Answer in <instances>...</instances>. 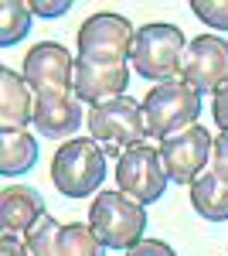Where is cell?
<instances>
[{
  "label": "cell",
  "mask_w": 228,
  "mask_h": 256,
  "mask_svg": "<svg viewBox=\"0 0 228 256\" xmlns=\"http://www.w3.org/2000/svg\"><path fill=\"white\" fill-rule=\"evenodd\" d=\"M89 137L106 150V158H123V150H130L136 144L147 140V120H143V102L133 96H119L109 102H99L85 116Z\"/></svg>",
  "instance_id": "obj_1"
},
{
  "label": "cell",
  "mask_w": 228,
  "mask_h": 256,
  "mask_svg": "<svg viewBox=\"0 0 228 256\" xmlns=\"http://www.w3.org/2000/svg\"><path fill=\"white\" fill-rule=\"evenodd\" d=\"M51 181L65 198H89L106 181V150L92 137L65 140L51 158Z\"/></svg>",
  "instance_id": "obj_2"
},
{
  "label": "cell",
  "mask_w": 228,
  "mask_h": 256,
  "mask_svg": "<svg viewBox=\"0 0 228 256\" xmlns=\"http://www.w3.org/2000/svg\"><path fill=\"white\" fill-rule=\"evenodd\" d=\"M201 116V92L191 89L184 79L157 82L143 99V120H147V137L167 140L181 130L194 126Z\"/></svg>",
  "instance_id": "obj_3"
},
{
  "label": "cell",
  "mask_w": 228,
  "mask_h": 256,
  "mask_svg": "<svg viewBox=\"0 0 228 256\" xmlns=\"http://www.w3.org/2000/svg\"><path fill=\"white\" fill-rule=\"evenodd\" d=\"M92 232L109 250H133L147 229V205H140L126 192H99L89 208Z\"/></svg>",
  "instance_id": "obj_4"
},
{
  "label": "cell",
  "mask_w": 228,
  "mask_h": 256,
  "mask_svg": "<svg viewBox=\"0 0 228 256\" xmlns=\"http://www.w3.org/2000/svg\"><path fill=\"white\" fill-rule=\"evenodd\" d=\"M188 48V38L177 24H143L136 31L133 41V55H130V65H133L136 76L150 82H171L177 79L181 72V55Z\"/></svg>",
  "instance_id": "obj_5"
},
{
  "label": "cell",
  "mask_w": 228,
  "mask_h": 256,
  "mask_svg": "<svg viewBox=\"0 0 228 256\" xmlns=\"http://www.w3.org/2000/svg\"><path fill=\"white\" fill-rule=\"evenodd\" d=\"M133 41H136L133 24L123 18V14H113V10H102V14L85 18L82 28H78V34H75L78 58L116 62V65H130Z\"/></svg>",
  "instance_id": "obj_6"
},
{
  "label": "cell",
  "mask_w": 228,
  "mask_h": 256,
  "mask_svg": "<svg viewBox=\"0 0 228 256\" xmlns=\"http://www.w3.org/2000/svg\"><path fill=\"white\" fill-rule=\"evenodd\" d=\"M116 184H119V192L136 198L140 205L160 202V195L171 184L167 168L160 160V147L143 140V144H136L130 150H123V158L116 160Z\"/></svg>",
  "instance_id": "obj_7"
},
{
  "label": "cell",
  "mask_w": 228,
  "mask_h": 256,
  "mask_svg": "<svg viewBox=\"0 0 228 256\" xmlns=\"http://www.w3.org/2000/svg\"><path fill=\"white\" fill-rule=\"evenodd\" d=\"M177 79H184L198 92H218L228 82V41L215 34L191 38L181 55Z\"/></svg>",
  "instance_id": "obj_8"
},
{
  "label": "cell",
  "mask_w": 228,
  "mask_h": 256,
  "mask_svg": "<svg viewBox=\"0 0 228 256\" xmlns=\"http://www.w3.org/2000/svg\"><path fill=\"white\" fill-rule=\"evenodd\" d=\"M211 140L215 137L201 123H194V126H188V130H181V134H174V137L157 144L160 147V160L167 168V178L174 184H191L211 164Z\"/></svg>",
  "instance_id": "obj_9"
},
{
  "label": "cell",
  "mask_w": 228,
  "mask_h": 256,
  "mask_svg": "<svg viewBox=\"0 0 228 256\" xmlns=\"http://www.w3.org/2000/svg\"><path fill=\"white\" fill-rule=\"evenodd\" d=\"M20 76L27 86L38 92H61V89H75V58L68 55V48H61L58 41H41L24 55Z\"/></svg>",
  "instance_id": "obj_10"
},
{
  "label": "cell",
  "mask_w": 228,
  "mask_h": 256,
  "mask_svg": "<svg viewBox=\"0 0 228 256\" xmlns=\"http://www.w3.org/2000/svg\"><path fill=\"white\" fill-rule=\"evenodd\" d=\"M126 86H130V65L75 58V96L82 102L99 106V102L119 99L126 96Z\"/></svg>",
  "instance_id": "obj_11"
},
{
  "label": "cell",
  "mask_w": 228,
  "mask_h": 256,
  "mask_svg": "<svg viewBox=\"0 0 228 256\" xmlns=\"http://www.w3.org/2000/svg\"><path fill=\"white\" fill-rule=\"evenodd\" d=\"M82 123H85V116H82V99L75 96V89L38 92L34 96V126H38L41 137L65 140L72 137Z\"/></svg>",
  "instance_id": "obj_12"
},
{
  "label": "cell",
  "mask_w": 228,
  "mask_h": 256,
  "mask_svg": "<svg viewBox=\"0 0 228 256\" xmlns=\"http://www.w3.org/2000/svg\"><path fill=\"white\" fill-rule=\"evenodd\" d=\"M34 123V89L14 68H0V126L3 130H24Z\"/></svg>",
  "instance_id": "obj_13"
},
{
  "label": "cell",
  "mask_w": 228,
  "mask_h": 256,
  "mask_svg": "<svg viewBox=\"0 0 228 256\" xmlns=\"http://www.w3.org/2000/svg\"><path fill=\"white\" fill-rule=\"evenodd\" d=\"M41 216H44L41 192L27 188V184H7L0 192V226H3V232L24 236Z\"/></svg>",
  "instance_id": "obj_14"
},
{
  "label": "cell",
  "mask_w": 228,
  "mask_h": 256,
  "mask_svg": "<svg viewBox=\"0 0 228 256\" xmlns=\"http://www.w3.org/2000/svg\"><path fill=\"white\" fill-rule=\"evenodd\" d=\"M191 208L205 222H228V184L218 181L211 168L191 181Z\"/></svg>",
  "instance_id": "obj_15"
},
{
  "label": "cell",
  "mask_w": 228,
  "mask_h": 256,
  "mask_svg": "<svg viewBox=\"0 0 228 256\" xmlns=\"http://www.w3.org/2000/svg\"><path fill=\"white\" fill-rule=\"evenodd\" d=\"M38 160V140L27 130H3L0 137V174H24Z\"/></svg>",
  "instance_id": "obj_16"
},
{
  "label": "cell",
  "mask_w": 228,
  "mask_h": 256,
  "mask_svg": "<svg viewBox=\"0 0 228 256\" xmlns=\"http://www.w3.org/2000/svg\"><path fill=\"white\" fill-rule=\"evenodd\" d=\"M31 18H34L31 4H24V0H3V4H0V44L10 48V44H17L20 38H27Z\"/></svg>",
  "instance_id": "obj_17"
},
{
  "label": "cell",
  "mask_w": 228,
  "mask_h": 256,
  "mask_svg": "<svg viewBox=\"0 0 228 256\" xmlns=\"http://www.w3.org/2000/svg\"><path fill=\"white\" fill-rule=\"evenodd\" d=\"M106 242L92 232L89 222H68L61 226V256H106Z\"/></svg>",
  "instance_id": "obj_18"
},
{
  "label": "cell",
  "mask_w": 228,
  "mask_h": 256,
  "mask_svg": "<svg viewBox=\"0 0 228 256\" xmlns=\"http://www.w3.org/2000/svg\"><path fill=\"white\" fill-rule=\"evenodd\" d=\"M24 246H27V256H61V222L44 216L24 232Z\"/></svg>",
  "instance_id": "obj_19"
},
{
  "label": "cell",
  "mask_w": 228,
  "mask_h": 256,
  "mask_svg": "<svg viewBox=\"0 0 228 256\" xmlns=\"http://www.w3.org/2000/svg\"><path fill=\"white\" fill-rule=\"evenodd\" d=\"M191 10L201 24L215 31H228V0H191Z\"/></svg>",
  "instance_id": "obj_20"
},
{
  "label": "cell",
  "mask_w": 228,
  "mask_h": 256,
  "mask_svg": "<svg viewBox=\"0 0 228 256\" xmlns=\"http://www.w3.org/2000/svg\"><path fill=\"white\" fill-rule=\"evenodd\" d=\"M208 168L215 171L218 181H225V184H228V134H225V130L211 140V164H208Z\"/></svg>",
  "instance_id": "obj_21"
},
{
  "label": "cell",
  "mask_w": 228,
  "mask_h": 256,
  "mask_svg": "<svg viewBox=\"0 0 228 256\" xmlns=\"http://www.w3.org/2000/svg\"><path fill=\"white\" fill-rule=\"evenodd\" d=\"M126 256H177V253L160 239H140L133 250H126Z\"/></svg>",
  "instance_id": "obj_22"
},
{
  "label": "cell",
  "mask_w": 228,
  "mask_h": 256,
  "mask_svg": "<svg viewBox=\"0 0 228 256\" xmlns=\"http://www.w3.org/2000/svg\"><path fill=\"white\" fill-rule=\"evenodd\" d=\"M211 116H215V123L228 134V82L211 96Z\"/></svg>",
  "instance_id": "obj_23"
},
{
  "label": "cell",
  "mask_w": 228,
  "mask_h": 256,
  "mask_svg": "<svg viewBox=\"0 0 228 256\" xmlns=\"http://www.w3.org/2000/svg\"><path fill=\"white\" fill-rule=\"evenodd\" d=\"M31 10L38 14V18H58V14H65V10H72V0H31Z\"/></svg>",
  "instance_id": "obj_24"
},
{
  "label": "cell",
  "mask_w": 228,
  "mask_h": 256,
  "mask_svg": "<svg viewBox=\"0 0 228 256\" xmlns=\"http://www.w3.org/2000/svg\"><path fill=\"white\" fill-rule=\"evenodd\" d=\"M0 256H27L24 239H20V236H10V232H3V236H0Z\"/></svg>",
  "instance_id": "obj_25"
}]
</instances>
